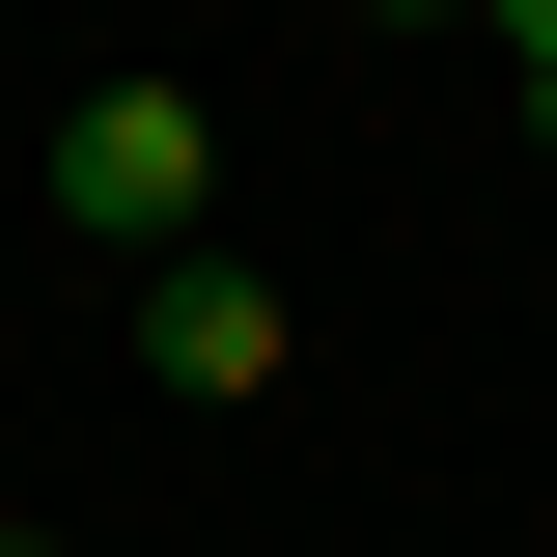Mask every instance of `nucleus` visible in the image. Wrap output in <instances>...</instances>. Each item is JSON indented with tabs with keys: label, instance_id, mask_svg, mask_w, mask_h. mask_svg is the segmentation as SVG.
Listing matches in <instances>:
<instances>
[{
	"label": "nucleus",
	"instance_id": "f257e3e1",
	"mask_svg": "<svg viewBox=\"0 0 557 557\" xmlns=\"http://www.w3.org/2000/svg\"><path fill=\"white\" fill-rule=\"evenodd\" d=\"M196 196H223L196 84H84V112H57V251H112V278H139V251H223Z\"/></svg>",
	"mask_w": 557,
	"mask_h": 557
},
{
	"label": "nucleus",
	"instance_id": "f03ea898",
	"mask_svg": "<svg viewBox=\"0 0 557 557\" xmlns=\"http://www.w3.org/2000/svg\"><path fill=\"white\" fill-rule=\"evenodd\" d=\"M139 362H168L196 418H251V391H278V278H251V251H139Z\"/></svg>",
	"mask_w": 557,
	"mask_h": 557
},
{
	"label": "nucleus",
	"instance_id": "7ed1b4c3",
	"mask_svg": "<svg viewBox=\"0 0 557 557\" xmlns=\"http://www.w3.org/2000/svg\"><path fill=\"white\" fill-rule=\"evenodd\" d=\"M474 28H502V57H557V0H474Z\"/></svg>",
	"mask_w": 557,
	"mask_h": 557
},
{
	"label": "nucleus",
	"instance_id": "20e7f679",
	"mask_svg": "<svg viewBox=\"0 0 557 557\" xmlns=\"http://www.w3.org/2000/svg\"><path fill=\"white\" fill-rule=\"evenodd\" d=\"M530 168H557V57H530Z\"/></svg>",
	"mask_w": 557,
	"mask_h": 557
},
{
	"label": "nucleus",
	"instance_id": "39448f33",
	"mask_svg": "<svg viewBox=\"0 0 557 557\" xmlns=\"http://www.w3.org/2000/svg\"><path fill=\"white\" fill-rule=\"evenodd\" d=\"M362 28H446V0H362Z\"/></svg>",
	"mask_w": 557,
	"mask_h": 557
}]
</instances>
